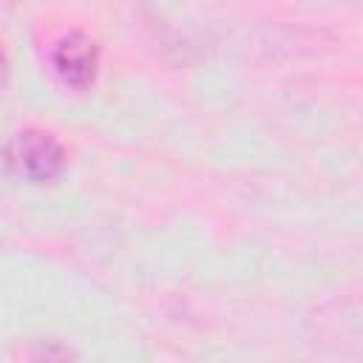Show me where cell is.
Instances as JSON below:
<instances>
[{"label":"cell","mask_w":363,"mask_h":363,"mask_svg":"<svg viewBox=\"0 0 363 363\" xmlns=\"http://www.w3.org/2000/svg\"><path fill=\"white\" fill-rule=\"evenodd\" d=\"M6 162L28 184H48L62 176L68 164L65 145L43 128H23L6 145Z\"/></svg>","instance_id":"6da1fadb"},{"label":"cell","mask_w":363,"mask_h":363,"mask_svg":"<svg viewBox=\"0 0 363 363\" xmlns=\"http://www.w3.org/2000/svg\"><path fill=\"white\" fill-rule=\"evenodd\" d=\"M51 65H54V74L68 88L85 91L96 82V74H99V45L91 34L74 28L54 43Z\"/></svg>","instance_id":"7a4b0ae2"},{"label":"cell","mask_w":363,"mask_h":363,"mask_svg":"<svg viewBox=\"0 0 363 363\" xmlns=\"http://www.w3.org/2000/svg\"><path fill=\"white\" fill-rule=\"evenodd\" d=\"M11 354L14 357H28V360H68V357H79L65 340H57V337L28 340V346H20Z\"/></svg>","instance_id":"3957f363"},{"label":"cell","mask_w":363,"mask_h":363,"mask_svg":"<svg viewBox=\"0 0 363 363\" xmlns=\"http://www.w3.org/2000/svg\"><path fill=\"white\" fill-rule=\"evenodd\" d=\"M9 74H11V62H9V54L3 48V43H0V85L9 82Z\"/></svg>","instance_id":"277c9868"}]
</instances>
